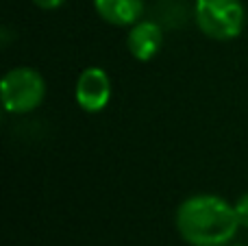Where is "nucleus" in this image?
I'll return each mask as SVG.
<instances>
[{
	"label": "nucleus",
	"mask_w": 248,
	"mask_h": 246,
	"mask_svg": "<svg viewBox=\"0 0 248 246\" xmlns=\"http://www.w3.org/2000/svg\"><path fill=\"white\" fill-rule=\"evenodd\" d=\"M237 227L235 207L216 194L189 196L176 209V229L192 246H227Z\"/></svg>",
	"instance_id": "1"
},
{
	"label": "nucleus",
	"mask_w": 248,
	"mask_h": 246,
	"mask_svg": "<svg viewBox=\"0 0 248 246\" xmlns=\"http://www.w3.org/2000/svg\"><path fill=\"white\" fill-rule=\"evenodd\" d=\"M196 24L207 37L229 42L244 31V7L240 0H196Z\"/></svg>",
	"instance_id": "2"
},
{
	"label": "nucleus",
	"mask_w": 248,
	"mask_h": 246,
	"mask_svg": "<svg viewBox=\"0 0 248 246\" xmlns=\"http://www.w3.org/2000/svg\"><path fill=\"white\" fill-rule=\"evenodd\" d=\"M2 105L9 113H29L42 105L46 96V83L33 68H13L0 83Z\"/></svg>",
	"instance_id": "3"
},
{
	"label": "nucleus",
	"mask_w": 248,
	"mask_h": 246,
	"mask_svg": "<svg viewBox=\"0 0 248 246\" xmlns=\"http://www.w3.org/2000/svg\"><path fill=\"white\" fill-rule=\"evenodd\" d=\"M77 103L81 109H85L87 113L103 111L109 105L111 98V81H109L107 72L103 68H87L81 72L77 81Z\"/></svg>",
	"instance_id": "4"
},
{
	"label": "nucleus",
	"mask_w": 248,
	"mask_h": 246,
	"mask_svg": "<svg viewBox=\"0 0 248 246\" xmlns=\"http://www.w3.org/2000/svg\"><path fill=\"white\" fill-rule=\"evenodd\" d=\"M163 44V33L161 26L157 22H135L131 26V33L126 37V46L128 52L135 57L137 61H150L159 50H161Z\"/></svg>",
	"instance_id": "5"
},
{
	"label": "nucleus",
	"mask_w": 248,
	"mask_h": 246,
	"mask_svg": "<svg viewBox=\"0 0 248 246\" xmlns=\"http://www.w3.org/2000/svg\"><path fill=\"white\" fill-rule=\"evenodd\" d=\"M94 7L105 22L116 26H133L144 11L141 0H94Z\"/></svg>",
	"instance_id": "6"
},
{
	"label": "nucleus",
	"mask_w": 248,
	"mask_h": 246,
	"mask_svg": "<svg viewBox=\"0 0 248 246\" xmlns=\"http://www.w3.org/2000/svg\"><path fill=\"white\" fill-rule=\"evenodd\" d=\"M233 207H235L240 227H246V229H248V192H246L244 196H240V199H237V203L233 205Z\"/></svg>",
	"instance_id": "7"
},
{
	"label": "nucleus",
	"mask_w": 248,
	"mask_h": 246,
	"mask_svg": "<svg viewBox=\"0 0 248 246\" xmlns=\"http://www.w3.org/2000/svg\"><path fill=\"white\" fill-rule=\"evenodd\" d=\"M33 2L37 4L39 9H48V11H52V9H59L65 0H33Z\"/></svg>",
	"instance_id": "8"
}]
</instances>
